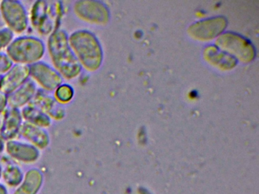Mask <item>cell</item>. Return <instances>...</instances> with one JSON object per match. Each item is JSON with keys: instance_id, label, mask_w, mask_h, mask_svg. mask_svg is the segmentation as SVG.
Wrapping results in <instances>:
<instances>
[{"instance_id": "1", "label": "cell", "mask_w": 259, "mask_h": 194, "mask_svg": "<svg viewBox=\"0 0 259 194\" xmlns=\"http://www.w3.org/2000/svg\"><path fill=\"white\" fill-rule=\"evenodd\" d=\"M48 53L54 68L66 80H72L81 72V65L69 42V35L63 29H57L48 36Z\"/></svg>"}, {"instance_id": "2", "label": "cell", "mask_w": 259, "mask_h": 194, "mask_svg": "<svg viewBox=\"0 0 259 194\" xmlns=\"http://www.w3.org/2000/svg\"><path fill=\"white\" fill-rule=\"evenodd\" d=\"M69 42L81 68L88 71L98 69L102 62L99 41L88 30H77L69 35Z\"/></svg>"}, {"instance_id": "3", "label": "cell", "mask_w": 259, "mask_h": 194, "mask_svg": "<svg viewBox=\"0 0 259 194\" xmlns=\"http://www.w3.org/2000/svg\"><path fill=\"white\" fill-rule=\"evenodd\" d=\"M63 15V6L59 1H37L31 9L33 27L43 36L51 35L59 29Z\"/></svg>"}, {"instance_id": "4", "label": "cell", "mask_w": 259, "mask_h": 194, "mask_svg": "<svg viewBox=\"0 0 259 194\" xmlns=\"http://www.w3.org/2000/svg\"><path fill=\"white\" fill-rule=\"evenodd\" d=\"M46 51L45 42L34 36L15 38L7 48V56L13 63L31 65L39 62Z\"/></svg>"}, {"instance_id": "5", "label": "cell", "mask_w": 259, "mask_h": 194, "mask_svg": "<svg viewBox=\"0 0 259 194\" xmlns=\"http://www.w3.org/2000/svg\"><path fill=\"white\" fill-rule=\"evenodd\" d=\"M0 12L6 24L13 33L26 31L29 18L23 3L17 0H4L0 3Z\"/></svg>"}, {"instance_id": "6", "label": "cell", "mask_w": 259, "mask_h": 194, "mask_svg": "<svg viewBox=\"0 0 259 194\" xmlns=\"http://www.w3.org/2000/svg\"><path fill=\"white\" fill-rule=\"evenodd\" d=\"M30 77L42 89L53 92L63 83V77L60 73L47 62L39 61L29 65Z\"/></svg>"}, {"instance_id": "7", "label": "cell", "mask_w": 259, "mask_h": 194, "mask_svg": "<svg viewBox=\"0 0 259 194\" xmlns=\"http://www.w3.org/2000/svg\"><path fill=\"white\" fill-rule=\"evenodd\" d=\"M29 65L13 64L12 68L0 79V91L10 95L29 80Z\"/></svg>"}, {"instance_id": "8", "label": "cell", "mask_w": 259, "mask_h": 194, "mask_svg": "<svg viewBox=\"0 0 259 194\" xmlns=\"http://www.w3.org/2000/svg\"><path fill=\"white\" fill-rule=\"evenodd\" d=\"M31 103L43 111L51 119L61 121L66 116V110L63 105L57 101L51 92L45 89H37Z\"/></svg>"}, {"instance_id": "9", "label": "cell", "mask_w": 259, "mask_h": 194, "mask_svg": "<svg viewBox=\"0 0 259 194\" xmlns=\"http://www.w3.org/2000/svg\"><path fill=\"white\" fill-rule=\"evenodd\" d=\"M73 12L78 18L87 22L101 24L107 19V10L100 2L87 0L75 2Z\"/></svg>"}, {"instance_id": "10", "label": "cell", "mask_w": 259, "mask_h": 194, "mask_svg": "<svg viewBox=\"0 0 259 194\" xmlns=\"http://www.w3.org/2000/svg\"><path fill=\"white\" fill-rule=\"evenodd\" d=\"M5 147L9 156L18 162L33 163L37 162L40 158V150L28 142L13 139L7 141Z\"/></svg>"}, {"instance_id": "11", "label": "cell", "mask_w": 259, "mask_h": 194, "mask_svg": "<svg viewBox=\"0 0 259 194\" xmlns=\"http://www.w3.org/2000/svg\"><path fill=\"white\" fill-rule=\"evenodd\" d=\"M2 130L0 131V137L4 141L15 139L19 134L21 125L23 122L20 109L8 107L3 115Z\"/></svg>"}, {"instance_id": "12", "label": "cell", "mask_w": 259, "mask_h": 194, "mask_svg": "<svg viewBox=\"0 0 259 194\" xmlns=\"http://www.w3.org/2000/svg\"><path fill=\"white\" fill-rule=\"evenodd\" d=\"M30 144L38 150H45L51 142L49 133L42 127L23 121L19 130V134Z\"/></svg>"}, {"instance_id": "13", "label": "cell", "mask_w": 259, "mask_h": 194, "mask_svg": "<svg viewBox=\"0 0 259 194\" xmlns=\"http://www.w3.org/2000/svg\"><path fill=\"white\" fill-rule=\"evenodd\" d=\"M37 89L34 80H27L20 87L7 95L9 107L18 109L25 107L32 101Z\"/></svg>"}, {"instance_id": "14", "label": "cell", "mask_w": 259, "mask_h": 194, "mask_svg": "<svg viewBox=\"0 0 259 194\" xmlns=\"http://www.w3.org/2000/svg\"><path fill=\"white\" fill-rule=\"evenodd\" d=\"M44 182V174L38 168H31L24 176L14 194H37Z\"/></svg>"}, {"instance_id": "15", "label": "cell", "mask_w": 259, "mask_h": 194, "mask_svg": "<svg viewBox=\"0 0 259 194\" xmlns=\"http://www.w3.org/2000/svg\"><path fill=\"white\" fill-rule=\"evenodd\" d=\"M21 113L25 121L37 127L45 129L52 124V119L31 103L22 108Z\"/></svg>"}, {"instance_id": "16", "label": "cell", "mask_w": 259, "mask_h": 194, "mask_svg": "<svg viewBox=\"0 0 259 194\" xmlns=\"http://www.w3.org/2000/svg\"><path fill=\"white\" fill-rule=\"evenodd\" d=\"M2 176L6 183L10 186H17L20 185L24 178L23 172L19 167L16 165H8L3 171Z\"/></svg>"}, {"instance_id": "17", "label": "cell", "mask_w": 259, "mask_h": 194, "mask_svg": "<svg viewBox=\"0 0 259 194\" xmlns=\"http://www.w3.org/2000/svg\"><path fill=\"white\" fill-rule=\"evenodd\" d=\"M54 96L62 105L69 103L74 96V89L70 84L63 83L55 90Z\"/></svg>"}, {"instance_id": "18", "label": "cell", "mask_w": 259, "mask_h": 194, "mask_svg": "<svg viewBox=\"0 0 259 194\" xmlns=\"http://www.w3.org/2000/svg\"><path fill=\"white\" fill-rule=\"evenodd\" d=\"M14 39V33L8 27L0 29V51L7 48Z\"/></svg>"}, {"instance_id": "19", "label": "cell", "mask_w": 259, "mask_h": 194, "mask_svg": "<svg viewBox=\"0 0 259 194\" xmlns=\"http://www.w3.org/2000/svg\"><path fill=\"white\" fill-rule=\"evenodd\" d=\"M13 65V61L7 56V53L0 52V76L5 74Z\"/></svg>"}, {"instance_id": "20", "label": "cell", "mask_w": 259, "mask_h": 194, "mask_svg": "<svg viewBox=\"0 0 259 194\" xmlns=\"http://www.w3.org/2000/svg\"><path fill=\"white\" fill-rule=\"evenodd\" d=\"M8 108V100H7V95L0 91V115L5 112Z\"/></svg>"}, {"instance_id": "21", "label": "cell", "mask_w": 259, "mask_h": 194, "mask_svg": "<svg viewBox=\"0 0 259 194\" xmlns=\"http://www.w3.org/2000/svg\"><path fill=\"white\" fill-rule=\"evenodd\" d=\"M0 194H8L7 187L0 183Z\"/></svg>"}, {"instance_id": "22", "label": "cell", "mask_w": 259, "mask_h": 194, "mask_svg": "<svg viewBox=\"0 0 259 194\" xmlns=\"http://www.w3.org/2000/svg\"><path fill=\"white\" fill-rule=\"evenodd\" d=\"M5 147V143H4V140L2 138L0 137V153H2L3 150H4Z\"/></svg>"}, {"instance_id": "23", "label": "cell", "mask_w": 259, "mask_h": 194, "mask_svg": "<svg viewBox=\"0 0 259 194\" xmlns=\"http://www.w3.org/2000/svg\"><path fill=\"white\" fill-rule=\"evenodd\" d=\"M3 121H4V118H3V116H0V131L2 130Z\"/></svg>"}, {"instance_id": "24", "label": "cell", "mask_w": 259, "mask_h": 194, "mask_svg": "<svg viewBox=\"0 0 259 194\" xmlns=\"http://www.w3.org/2000/svg\"><path fill=\"white\" fill-rule=\"evenodd\" d=\"M2 173H3L2 167H1V165H0V178H1V177H2Z\"/></svg>"}, {"instance_id": "25", "label": "cell", "mask_w": 259, "mask_h": 194, "mask_svg": "<svg viewBox=\"0 0 259 194\" xmlns=\"http://www.w3.org/2000/svg\"><path fill=\"white\" fill-rule=\"evenodd\" d=\"M0 79H1V76H0Z\"/></svg>"}]
</instances>
